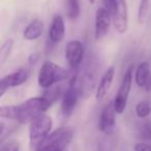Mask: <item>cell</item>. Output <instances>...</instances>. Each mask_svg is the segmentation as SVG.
I'll list each match as a JSON object with an SVG mask.
<instances>
[{
  "label": "cell",
  "mask_w": 151,
  "mask_h": 151,
  "mask_svg": "<svg viewBox=\"0 0 151 151\" xmlns=\"http://www.w3.org/2000/svg\"><path fill=\"white\" fill-rule=\"evenodd\" d=\"M53 104L44 96L31 97L17 106V121L22 124L30 123L34 118L45 114Z\"/></svg>",
  "instance_id": "6da1fadb"
},
{
  "label": "cell",
  "mask_w": 151,
  "mask_h": 151,
  "mask_svg": "<svg viewBox=\"0 0 151 151\" xmlns=\"http://www.w3.org/2000/svg\"><path fill=\"white\" fill-rule=\"evenodd\" d=\"M68 77V73L64 68L52 61H46L42 65L38 73V85L42 88H50L57 83L64 81Z\"/></svg>",
  "instance_id": "7a4b0ae2"
},
{
  "label": "cell",
  "mask_w": 151,
  "mask_h": 151,
  "mask_svg": "<svg viewBox=\"0 0 151 151\" xmlns=\"http://www.w3.org/2000/svg\"><path fill=\"white\" fill-rule=\"evenodd\" d=\"M73 139V130L69 127H60L52 132L35 151H64Z\"/></svg>",
  "instance_id": "3957f363"
},
{
  "label": "cell",
  "mask_w": 151,
  "mask_h": 151,
  "mask_svg": "<svg viewBox=\"0 0 151 151\" xmlns=\"http://www.w3.org/2000/svg\"><path fill=\"white\" fill-rule=\"evenodd\" d=\"M52 119L50 116L42 114L37 116L30 122L29 127V142L30 146L32 148L36 149L45 139L51 134V128H52Z\"/></svg>",
  "instance_id": "277c9868"
},
{
  "label": "cell",
  "mask_w": 151,
  "mask_h": 151,
  "mask_svg": "<svg viewBox=\"0 0 151 151\" xmlns=\"http://www.w3.org/2000/svg\"><path fill=\"white\" fill-rule=\"evenodd\" d=\"M81 95L80 87L78 82V75L73 73L69 79L68 85L64 94L62 96V103H61V114L63 117L68 118L73 114L76 106L78 104L79 97Z\"/></svg>",
  "instance_id": "5b68a950"
},
{
  "label": "cell",
  "mask_w": 151,
  "mask_h": 151,
  "mask_svg": "<svg viewBox=\"0 0 151 151\" xmlns=\"http://www.w3.org/2000/svg\"><path fill=\"white\" fill-rule=\"evenodd\" d=\"M132 73H134V65H129L127 70L124 73L122 82L118 88L117 94L113 101L114 109L117 114H122L126 109L128 95H129L132 86Z\"/></svg>",
  "instance_id": "8992f818"
},
{
  "label": "cell",
  "mask_w": 151,
  "mask_h": 151,
  "mask_svg": "<svg viewBox=\"0 0 151 151\" xmlns=\"http://www.w3.org/2000/svg\"><path fill=\"white\" fill-rule=\"evenodd\" d=\"M114 27L120 34H124L128 29V9L125 0H115L111 13Z\"/></svg>",
  "instance_id": "52a82bcc"
},
{
  "label": "cell",
  "mask_w": 151,
  "mask_h": 151,
  "mask_svg": "<svg viewBox=\"0 0 151 151\" xmlns=\"http://www.w3.org/2000/svg\"><path fill=\"white\" fill-rule=\"evenodd\" d=\"M29 78V71L25 68H21L15 73L3 77L0 80V97L5 94L9 88L17 87L24 84Z\"/></svg>",
  "instance_id": "ba28073f"
},
{
  "label": "cell",
  "mask_w": 151,
  "mask_h": 151,
  "mask_svg": "<svg viewBox=\"0 0 151 151\" xmlns=\"http://www.w3.org/2000/svg\"><path fill=\"white\" fill-rule=\"evenodd\" d=\"M64 56L70 68H77L84 57V48L82 42L79 40H70L65 47Z\"/></svg>",
  "instance_id": "9c48e42d"
},
{
  "label": "cell",
  "mask_w": 151,
  "mask_h": 151,
  "mask_svg": "<svg viewBox=\"0 0 151 151\" xmlns=\"http://www.w3.org/2000/svg\"><path fill=\"white\" fill-rule=\"evenodd\" d=\"M111 14L106 7H99L95 14V30L94 37L101 40L108 34L111 25Z\"/></svg>",
  "instance_id": "30bf717a"
},
{
  "label": "cell",
  "mask_w": 151,
  "mask_h": 151,
  "mask_svg": "<svg viewBox=\"0 0 151 151\" xmlns=\"http://www.w3.org/2000/svg\"><path fill=\"white\" fill-rule=\"evenodd\" d=\"M116 114L117 113L114 109L113 101L107 104L101 111V118H99V129L107 136H110L114 132L116 125Z\"/></svg>",
  "instance_id": "8fae6325"
},
{
  "label": "cell",
  "mask_w": 151,
  "mask_h": 151,
  "mask_svg": "<svg viewBox=\"0 0 151 151\" xmlns=\"http://www.w3.org/2000/svg\"><path fill=\"white\" fill-rule=\"evenodd\" d=\"M64 33H65V25L62 16L55 15L53 17L51 27L49 29V34H48L49 42L52 45L58 44V42H60L63 40Z\"/></svg>",
  "instance_id": "7c38bea8"
},
{
  "label": "cell",
  "mask_w": 151,
  "mask_h": 151,
  "mask_svg": "<svg viewBox=\"0 0 151 151\" xmlns=\"http://www.w3.org/2000/svg\"><path fill=\"white\" fill-rule=\"evenodd\" d=\"M137 85L146 91H151V66L148 62H141L134 73Z\"/></svg>",
  "instance_id": "4fadbf2b"
},
{
  "label": "cell",
  "mask_w": 151,
  "mask_h": 151,
  "mask_svg": "<svg viewBox=\"0 0 151 151\" xmlns=\"http://www.w3.org/2000/svg\"><path fill=\"white\" fill-rule=\"evenodd\" d=\"M114 76H115V68L114 67H110L107 71L103 75L101 81L97 86L96 92H95V99L97 101H101L106 97L108 92L110 91L112 87V83H113Z\"/></svg>",
  "instance_id": "5bb4252c"
},
{
  "label": "cell",
  "mask_w": 151,
  "mask_h": 151,
  "mask_svg": "<svg viewBox=\"0 0 151 151\" xmlns=\"http://www.w3.org/2000/svg\"><path fill=\"white\" fill-rule=\"evenodd\" d=\"M42 31H44V23L40 20L36 19L25 28L23 36L27 40H35L42 36Z\"/></svg>",
  "instance_id": "9a60e30c"
},
{
  "label": "cell",
  "mask_w": 151,
  "mask_h": 151,
  "mask_svg": "<svg viewBox=\"0 0 151 151\" xmlns=\"http://www.w3.org/2000/svg\"><path fill=\"white\" fill-rule=\"evenodd\" d=\"M81 13L79 0H67L66 4V15L69 19H78Z\"/></svg>",
  "instance_id": "2e32d148"
},
{
  "label": "cell",
  "mask_w": 151,
  "mask_h": 151,
  "mask_svg": "<svg viewBox=\"0 0 151 151\" xmlns=\"http://www.w3.org/2000/svg\"><path fill=\"white\" fill-rule=\"evenodd\" d=\"M149 9H150V0H141L138 9V23L140 25L146 22Z\"/></svg>",
  "instance_id": "e0dca14e"
},
{
  "label": "cell",
  "mask_w": 151,
  "mask_h": 151,
  "mask_svg": "<svg viewBox=\"0 0 151 151\" xmlns=\"http://www.w3.org/2000/svg\"><path fill=\"white\" fill-rule=\"evenodd\" d=\"M136 114L139 118H146L151 114V101L144 99L137 104Z\"/></svg>",
  "instance_id": "ac0fdd59"
},
{
  "label": "cell",
  "mask_w": 151,
  "mask_h": 151,
  "mask_svg": "<svg viewBox=\"0 0 151 151\" xmlns=\"http://www.w3.org/2000/svg\"><path fill=\"white\" fill-rule=\"evenodd\" d=\"M65 90H66V89H65ZM63 94H64V92H63L62 86H61V85H54V86L50 87L48 91L45 92L44 97H46L47 99H49V101L53 104L60 96H63Z\"/></svg>",
  "instance_id": "d6986e66"
},
{
  "label": "cell",
  "mask_w": 151,
  "mask_h": 151,
  "mask_svg": "<svg viewBox=\"0 0 151 151\" xmlns=\"http://www.w3.org/2000/svg\"><path fill=\"white\" fill-rule=\"evenodd\" d=\"M13 47L14 40L12 38L6 40L2 44V46L0 48V64H3L7 60V58H9L12 53V50H13Z\"/></svg>",
  "instance_id": "ffe728a7"
},
{
  "label": "cell",
  "mask_w": 151,
  "mask_h": 151,
  "mask_svg": "<svg viewBox=\"0 0 151 151\" xmlns=\"http://www.w3.org/2000/svg\"><path fill=\"white\" fill-rule=\"evenodd\" d=\"M0 117L17 120V106H1Z\"/></svg>",
  "instance_id": "44dd1931"
},
{
  "label": "cell",
  "mask_w": 151,
  "mask_h": 151,
  "mask_svg": "<svg viewBox=\"0 0 151 151\" xmlns=\"http://www.w3.org/2000/svg\"><path fill=\"white\" fill-rule=\"evenodd\" d=\"M19 142L16 140H9L1 145L0 151H19Z\"/></svg>",
  "instance_id": "7402d4cb"
},
{
  "label": "cell",
  "mask_w": 151,
  "mask_h": 151,
  "mask_svg": "<svg viewBox=\"0 0 151 151\" xmlns=\"http://www.w3.org/2000/svg\"><path fill=\"white\" fill-rule=\"evenodd\" d=\"M140 137L145 140H151V122H145L140 127Z\"/></svg>",
  "instance_id": "603a6c76"
},
{
  "label": "cell",
  "mask_w": 151,
  "mask_h": 151,
  "mask_svg": "<svg viewBox=\"0 0 151 151\" xmlns=\"http://www.w3.org/2000/svg\"><path fill=\"white\" fill-rule=\"evenodd\" d=\"M134 151H151V146L145 143H137L134 145Z\"/></svg>",
  "instance_id": "cb8c5ba5"
},
{
  "label": "cell",
  "mask_w": 151,
  "mask_h": 151,
  "mask_svg": "<svg viewBox=\"0 0 151 151\" xmlns=\"http://www.w3.org/2000/svg\"><path fill=\"white\" fill-rule=\"evenodd\" d=\"M37 60H38V54H36V53L31 54L29 56V58H28V61H29L30 64H35Z\"/></svg>",
  "instance_id": "d4e9b609"
}]
</instances>
